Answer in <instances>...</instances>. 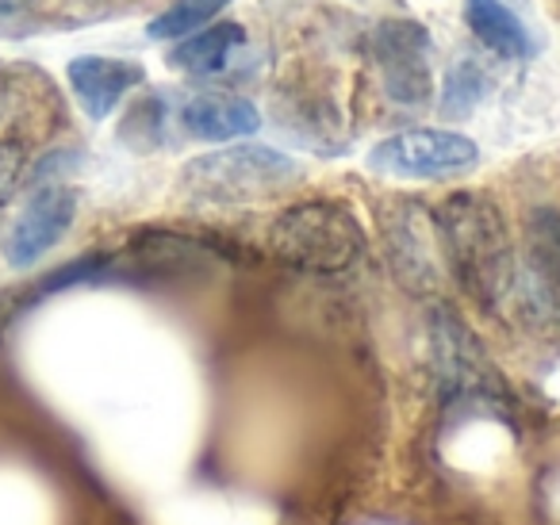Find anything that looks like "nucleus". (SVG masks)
Masks as SVG:
<instances>
[{"label":"nucleus","mask_w":560,"mask_h":525,"mask_svg":"<svg viewBox=\"0 0 560 525\" xmlns=\"http://www.w3.org/2000/svg\"><path fill=\"white\" fill-rule=\"evenodd\" d=\"M434 231L442 265L488 315L526 330H545L560 318V295L518 254L495 196L480 188L450 192L434 208Z\"/></svg>","instance_id":"obj_1"},{"label":"nucleus","mask_w":560,"mask_h":525,"mask_svg":"<svg viewBox=\"0 0 560 525\" xmlns=\"http://www.w3.org/2000/svg\"><path fill=\"white\" fill-rule=\"evenodd\" d=\"M304 180V165L292 154L261 142H234L180 165L177 196L196 208H249L284 196Z\"/></svg>","instance_id":"obj_2"},{"label":"nucleus","mask_w":560,"mask_h":525,"mask_svg":"<svg viewBox=\"0 0 560 525\" xmlns=\"http://www.w3.org/2000/svg\"><path fill=\"white\" fill-rule=\"evenodd\" d=\"M265 246L292 269L350 272L369 257V231L342 200H300L280 208L265 226Z\"/></svg>","instance_id":"obj_3"},{"label":"nucleus","mask_w":560,"mask_h":525,"mask_svg":"<svg viewBox=\"0 0 560 525\" xmlns=\"http://www.w3.org/2000/svg\"><path fill=\"white\" fill-rule=\"evenodd\" d=\"M376 226H381V249L392 280L407 295L438 300L445 265L438 249L434 211L411 196H388L376 208Z\"/></svg>","instance_id":"obj_4"},{"label":"nucleus","mask_w":560,"mask_h":525,"mask_svg":"<svg viewBox=\"0 0 560 525\" xmlns=\"http://www.w3.org/2000/svg\"><path fill=\"white\" fill-rule=\"evenodd\" d=\"M480 165V147L450 127H407L369 147L365 170L392 180H453Z\"/></svg>","instance_id":"obj_5"},{"label":"nucleus","mask_w":560,"mask_h":525,"mask_svg":"<svg viewBox=\"0 0 560 525\" xmlns=\"http://www.w3.org/2000/svg\"><path fill=\"white\" fill-rule=\"evenodd\" d=\"M369 55L388 104L422 112L434 101V39L419 20H381L369 39Z\"/></svg>","instance_id":"obj_6"},{"label":"nucleus","mask_w":560,"mask_h":525,"mask_svg":"<svg viewBox=\"0 0 560 525\" xmlns=\"http://www.w3.org/2000/svg\"><path fill=\"white\" fill-rule=\"evenodd\" d=\"M430 364L434 384L445 407L457 402H488L499 399V376L491 369L488 353L465 326V318L445 303L430 307Z\"/></svg>","instance_id":"obj_7"},{"label":"nucleus","mask_w":560,"mask_h":525,"mask_svg":"<svg viewBox=\"0 0 560 525\" xmlns=\"http://www.w3.org/2000/svg\"><path fill=\"white\" fill-rule=\"evenodd\" d=\"M81 215V188L73 185H39L27 188L24 208L4 231V261L9 269H35L43 257H50L62 238L73 231Z\"/></svg>","instance_id":"obj_8"},{"label":"nucleus","mask_w":560,"mask_h":525,"mask_svg":"<svg viewBox=\"0 0 560 525\" xmlns=\"http://www.w3.org/2000/svg\"><path fill=\"white\" fill-rule=\"evenodd\" d=\"M147 85V66L119 55H78L66 62V89L89 124L112 119Z\"/></svg>","instance_id":"obj_9"},{"label":"nucleus","mask_w":560,"mask_h":525,"mask_svg":"<svg viewBox=\"0 0 560 525\" xmlns=\"http://www.w3.org/2000/svg\"><path fill=\"white\" fill-rule=\"evenodd\" d=\"M177 124L188 139L200 142H234L261 127V112L254 101L234 93H196L177 108Z\"/></svg>","instance_id":"obj_10"},{"label":"nucleus","mask_w":560,"mask_h":525,"mask_svg":"<svg viewBox=\"0 0 560 525\" xmlns=\"http://www.w3.org/2000/svg\"><path fill=\"white\" fill-rule=\"evenodd\" d=\"M246 50V27L238 20H223V24H208L200 32L185 35V39L173 43V50L165 55L170 70L185 73V78H219L226 73Z\"/></svg>","instance_id":"obj_11"},{"label":"nucleus","mask_w":560,"mask_h":525,"mask_svg":"<svg viewBox=\"0 0 560 525\" xmlns=\"http://www.w3.org/2000/svg\"><path fill=\"white\" fill-rule=\"evenodd\" d=\"M124 261L142 277H192L208 269L215 257L203 242L173 231H139L124 249Z\"/></svg>","instance_id":"obj_12"},{"label":"nucleus","mask_w":560,"mask_h":525,"mask_svg":"<svg viewBox=\"0 0 560 525\" xmlns=\"http://www.w3.org/2000/svg\"><path fill=\"white\" fill-rule=\"evenodd\" d=\"M460 12H465V27L491 55L511 58V62H522V58L534 55V39H529L526 24H522L511 4H503V0H465Z\"/></svg>","instance_id":"obj_13"},{"label":"nucleus","mask_w":560,"mask_h":525,"mask_svg":"<svg viewBox=\"0 0 560 525\" xmlns=\"http://www.w3.org/2000/svg\"><path fill=\"white\" fill-rule=\"evenodd\" d=\"M165 127H170V101L162 93H142L127 104L116 139L131 154H158L165 147Z\"/></svg>","instance_id":"obj_14"},{"label":"nucleus","mask_w":560,"mask_h":525,"mask_svg":"<svg viewBox=\"0 0 560 525\" xmlns=\"http://www.w3.org/2000/svg\"><path fill=\"white\" fill-rule=\"evenodd\" d=\"M526 261L560 295V208L537 203L526 211Z\"/></svg>","instance_id":"obj_15"},{"label":"nucleus","mask_w":560,"mask_h":525,"mask_svg":"<svg viewBox=\"0 0 560 525\" xmlns=\"http://www.w3.org/2000/svg\"><path fill=\"white\" fill-rule=\"evenodd\" d=\"M491 93V73L472 58H460L450 66L442 81V116L450 119H468Z\"/></svg>","instance_id":"obj_16"},{"label":"nucleus","mask_w":560,"mask_h":525,"mask_svg":"<svg viewBox=\"0 0 560 525\" xmlns=\"http://www.w3.org/2000/svg\"><path fill=\"white\" fill-rule=\"evenodd\" d=\"M226 9H231V0H173V4H165V9L147 24V39L177 43V39H185V35L208 27L211 20Z\"/></svg>","instance_id":"obj_17"},{"label":"nucleus","mask_w":560,"mask_h":525,"mask_svg":"<svg viewBox=\"0 0 560 525\" xmlns=\"http://www.w3.org/2000/svg\"><path fill=\"white\" fill-rule=\"evenodd\" d=\"M85 165V154L78 147H50L47 154H39L27 165L24 188L39 185H70V177H78V170Z\"/></svg>","instance_id":"obj_18"},{"label":"nucleus","mask_w":560,"mask_h":525,"mask_svg":"<svg viewBox=\"0 0 560 525\" xmlns=\"http://www.w3.org/2000/svg\"><path fill=\"white\" fill-rule=\"evenodd\" d=\"M27 165H32L27 142L16 139V135H0V208L24 188Z\"/></svg>","instance_id":"obj_19"},{"label":"nucleus","mask_w":560,"mask_h":525,"mask_svg":"<svg viewBox=\"0 0 560 525\" xmlns=\"http://www.w3.org/2000/svg\"><path fill=\"white\" fill-rule=\"evenodd\" d=\"M24 108H32L27 85H20L16 78H4V73H0V135H9V127L24 116Z\"/></svg>","instance_id":"obj_20"}]
</instances>
